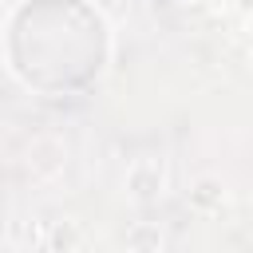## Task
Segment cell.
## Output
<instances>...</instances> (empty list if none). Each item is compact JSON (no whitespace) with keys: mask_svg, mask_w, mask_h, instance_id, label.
<instances>
[{"mask_svg":"<svg viewBox=\"0 0 253 253\" xmlns=\"http://www.w3.org/2000/svg\"><path fill=\"white\" fill-rule=\"evenodd\" d=\"M126 194L134 206H154L166 194V162L158 154H138L126 166Z\"/></svg>","mask_w":253,"mask_h":253,"instance_id":"6da1fadb","label":"cell"},{"mask_svg":"<svg viewBox=\"0 0 253 253\" xmlns=\"http://www.w3.org/2000/svg\"><path fill=\"white\" fill-rule=\"evenodd\" d=\"M126 249L130 253H162V245H166V237H162V229L154 225V221H134V225H126Z\"/></svg>","mask_w":253,"mask_h":253,"instance_id":"7a4b0ae2","label":"cell"},{"mask_svg":"<svg viewBox=\"0 0 253 253\" xmlns=\"http://www.w3.org/2000/svg\"><path fill=\"white\" fill-rule=\"evenodd\" d=\"M190 202H194L198 210H221V202H225V186H221L217 178H202V182L190 190Z\"/></svg>","mask_w":253,"mask_h":253,"instance_id":"3957f363","label":"cell"},{"mask_svg":"<svg viewBox=\"0 0 253 253\" xmlns=\"http://www.w3.org/2000/svg\"><path fill=\"white\" fill-rule=\"evenodd\" d=\"M75 241H79V229H75V221H55L51 225V233H47V249L51 253H67V249H75Z\"/></svg>","mask_w":253,"mask_h":253,"instance_id":"277c9868","label":"cell"}]
</instances>
